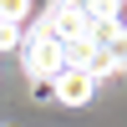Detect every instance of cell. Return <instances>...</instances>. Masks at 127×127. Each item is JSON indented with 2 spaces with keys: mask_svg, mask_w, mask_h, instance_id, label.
I'll use <instances>...</instances> for the list:
<instances>
[{
  "mask_svg": "<svg viewBox=\"0 0 127 127\" xmlns=\"http://www.w3.org/2000/svg\"><path fill=\"white\" fill-rule=\"evenodd\" d=\"M26 15H31V0H0V20L5 26H20Z\"/></svg>",
  "mask_w": 127,
  "mask_h": 127,
  "instance_id": "cell-4",
  "label": "cell"
},
{
  "mask_svg": "<svg viewBox=\"0 0 127 127\" xmlns=\"http://www.w3.org/2000/svg\"><path fill=\"white\" fill-rule=\"evenodd\" d=\"M92 92H97V76H92L87 66H61L56 71V102H66V107H87L92 102Z\"/></svg>",
  "mask_w": 127,
  "mask_h": 127,
  "instance_id": "cell-1",
  "label": "cell"
},
{
  "mask_svg": "<svg viewBox=\"0 0 127 127\" xmlns=\"http://www.w3.org/2000/svg\"><path fill=\"white\" fill-rule=\"evenodd\" d=\"M26 66L36 71V76H56V71L71 66V61H66V46H61L56 36H46V31H41V36L31 41V51H26Z\"/></svg>",
  "mask_w": 127,
  "mask_h": 127,
  "instance_id": "cell-2",
  "label": "cell"
},
{
  "mask_svg": "<svg viewBox=\"0 0 127 127\" xmlns=\"http://www.w3.org/2000/svg\"><path fill=\"white\" fill-rule=\"evenodd\" d=\"M102 5H117V0H102Z\"/></svg>",
  "mask_w": 127,
  "mask_h": 127,
  "instance_id": "cell-6",
  "label": "cell"
},
{
  "mask_svg": "<svg viewBox=\"0 0 127 127\" xmlns=\"http://www.w3.org/2000/svg\"><path fill=\"white\" fill-rule=\"evenodd\" d=\"M15 46V26H5V20H0V51H10Z\"/></svg>",
  "mask_w": 127,
  "mask_h": 127,
  "instance_id": "cell-5",
  "label": "cell"
},
{
  "mask_svg": "<svg viewBox=\"0 0 127 127\" xmlns=\"http://www.w3.org/2000/svg\"><path fill=\"white\" fill-rule=\"evenodd\" d=\"M46 36H56L61 46H66V41H81V36H92V26H87V15H81L76 5H61L56 15H51V26H46Z\"/></svg>",
  "mask_w": 127,
  "mask_h": 127,
  "instance_id": "cell-3",
  "label": "cell"
}]
</instances>
